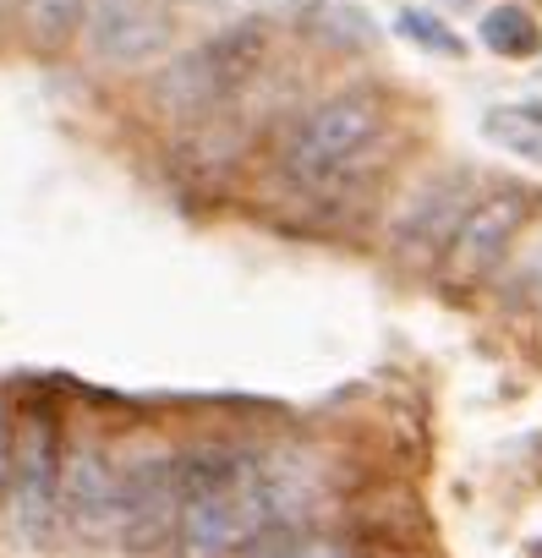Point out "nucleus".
Segmentation results:
<instances>
[{
    "instance_id": "1",
    "label": "nucleus",
    "mask_w": 542,
    "mask_h": 558,
    "mask_svg": "<svg viewBox=\"0 0 542 558\" xmlns=\"http://www.w3.org/2000/svg\"><path fill=\"white\" fill-rule=\"evenodd\" d=\"M275 61V23L268 17H236L214 28L208 39L170 50L148 72V110L176 126H197L219 110H230L252 83H263Z\"/></svg>"
},
{
    "instance_id": "2",
    "label": "nucleus",
    "mask_w": 542,
    "mask_h": 558,
    "mask_svg": "<svg viewBox=\"0 0 542 558\" xmlns=\"http://www.w3.org/2000/svg\"><path fill=\"white\" fill-rule=\"evenodd\" d=\"M395 121V99L378 83H351L335 88L324 99H313L308 110H297V121L286 126L280 148H275V170L291 192L324 186L340 170H351L362 154H373L389 137Z\"/></svg>"
},
{
    "instance_id": "3",
    "label": "nucleus",
    "mask_w": 542,
    "mask_h": 558,
    "mask_svg": "<svg viewBox=\"0 0 542 558\" xmlns=\"http://www.w3.org/2000/svg\"><path fill=\"white\" fill-rule=\"evenodd\" d=\"M275 525H297V514L280 493L275 460H268V449H257L252 465H241L236 476H219L214 487L192 493L170 553L176 558H241Z\"/></svg>"
},
{
    "instance_id": "4",
    "label": "nucleus",
    "mask_w": 542,
    "mask_h": 558,
    "mask_svg": "<svg viewBox=\"0 0 542 558\" xmlns=\"http://www.w3.org/2000/svg\"><path fill=\"white\" fill-rule=\"evenodd\" d=\"M67 422L56 405L34 400L12 411V482H7V520L23 547H45L61 531V471H67Z\"/></svg>"
},
{
    "instance_id": "5",
    "label": "nucleus",
    "mask_w": 542,
    "mask_h": 558,
    "mask_svg": "<svg viewBox=\"0 0 542 558\" xmlns=\"http://www.w3.org/2000/svg\"><path fill=\"white\" fill-rule=\"evenodd\" d=\"M542 214V192L526 186V181H498V186H482L477 203L466 208V219L455 225L444 257L433 263L438 286L444 291H487L493 268L504 263V252L515 246V235Z\"/></svg>"
},
{
    "instance_id": "6",
    "label": "nucleus",
    "mask_w": 542,
    "mask_h": 558,
    "mask_svg": "<svg viewBox=\"0 0 542 558\" xmlns=\"http://www.w3.org/2000/svg\"><path fill=\"white\" fill-rule=\"evenodd\" d=\"M192 482L181 449H154L121 460V498H116V547L132 558H154L176 542V525L186 514Z\"/></svg>"
},
{
    "instance_id": "7",
    "label": "nucleus",
    "mask_w": 542,
    "mask_h": 558,
    "mask_svg": "<svg viewBox=\"0 0 542 558\" xmlns=\"http://www.w3.org/2000/svg\"><path fill=\"white\" fill-rule=\"evenodd\" d=\"M482 192V175L455 165V170H438L427 175L389 219V257L400 268H417V274H433V263L444 257L455 225L466 219V208L477 203Z\"/></svg>"
},
{
    "instance_id": "8",
    "label": "nucleus",
    "mask_w": 542,
    "mask_h": 558,
    "mask_svg": "<svg viewBox=\"0 0 542 558\" xmlns=\"http://www.w3.org/2000/svg\"><path fill=\"white\" fill-rule=\"evenodd\" d=\"M77 39L105 72H154L176 50V17L165 0H88Z\"/></svg>"
},
{
    "instance_id": "9",
    "label": "nucleus",
    "mask_w": 542,
    "mask_h": 558,
    "mask_svg": "<svg viewBox=\"0 0 542 558\" xmlns=\"http://www.w3.org/2000/svg\"><path fill=\"white\" fill-rule=\"evenodd\" d=\"M116 498H121V454L105 438L67 444L61 531H72L77 542H110L116 536Z\"/></svg>"
},
{
    "instance_id": "10",
    "label": "nucleus",
    "mask_w": 542,
    "mask_h": 558,
    "mask_svg": "<svg viewBox=\"0 0 542 558\" xmlns=\"http://www.w3.org/2000/svg\"><path fill=\"white\" fill-rule=\"evenodd\" d=\"M487 291L498 307L509 313H526V307H542V214L515 235V246L504 252V263L493 268Z\"/></svg>"
},
{
    "instance_id": "11",
    "label": "nucleus",
    "mask_w": 542,
    "mask_h": 558,
    "mask_svg": "<svg viewBox=\"0 0 542 558\" xmlns=\"http://www.w3.org/2000/svg\"><path fill=\"white\" fill-rule=\"evenodd\" d=\"M83 7H88V0H17L12 28H17V39H23L34 56L56 61V56H67V50L77 45V34H83Z\"/></svg>"
},
{
    "instance_id": "12",
    "label": "nucleus",
    "mask_w": 542,
    "mask_h": 558,
    "mask_svg": "<svg viewBox=\"0 0 542 558\" xmlns=\"http://www.w3.org/2000/svg\"><path fill=\"white\" fill-rule=\"evenodd\" d=\"M302 34H313L324 50H335V56H368L384 34H378V23L362 12V7H351V0H318V7L302 17Z\"/></svg>"
},
{
    "instance_id": "13",
    "label": "nucleus",
    "mask_w": 542,
    "mask_h": 558,
    "mask_svg": "<svg viewBox=\"0 0 542 558\" xmlns=\"http://www.w3.org/2000/svg\"><path fill=\"white\" fill-rule=\"evenodd\" d=\"M477 39H482V50L498 56V61H531V56H542V23H537V12L515 7V0L482 12Z\"/></svg>"
},
{
    "instance_id": "14",
    "label": "nucleus",
    "mask_w": 542,
    "mask_h": 558,
    "mask_svg": "<svg viewBox=\"0 0 542 558\" xmlns=\"http://www.w3.org/2000/svg\"><path fill=\"white\" fill-rule=\"evenodd\" d=\"M482 137L526 165H542V99H520V105H493L482 116Z\"/></svg>"
},
{
    "instance_id": "15",
    "label": "nucleus",
    "mask_w": 542,
    "mask_h": 558,
    "mask_svg": "<svg viewBox=\"0 0 542 558\" xmlns=\"http://www.w3.org/2000/svg\"><path fill=\"white\" fill-rule=\"evenodd\" d=\"M395 39H406L411 50H422V56H444V61H460L466 56V39H460V28H449L438 12H427V7H400L395 12Z\"/></svg>"
},
{
    "instance_id": "16",
    "label": "nucleus",
    "mask_w": 542,
    "mask_h": 558,
    "mask_svg": "<svg viewBox=\"0 0 542 558\" xmlns=\"http://www.w3.org/2000/svg\"><path fill=\"white\" fill-rule=\"evenodd\" d=\"M7 482H12V405L0 400V504H7Z\"/></svg>"
},
{
    "instance_id": "17",
    "label": "nucleus",
    "mask_w": 542,
    "mask_h": 558,
    "mask_svg": "<svg viewBox=\"0 0 542 558\" xmlns=\"http://www.w3.org/2000/svg\"><path fill=\"white\" fill-rule=\"evenodd\" d=\"M12 12H17V0H0V39L12 34Z\"/></svg>"
},
{
    "instance_id": "18",
    "label": "nucleus",
    "mask_w": 542,
    "mask_h": 558,
    "mask_svg": "<svg viewBox=\"0 0 542 558\" xmlns=\"http://www.w3.org/2000/svg\"><path fill=\"white\" fill-rule=\"evenodd\" d=\"M280 7H291V17H297V23H302V17H308V12H313V7H318V0H280Z\"/></svg>"
},
{
    "instance_id": "19",
    "label": "nucleus",
    "mask_w": 542,
    "mask_h": 558,
    "mask_svg": "<svg viewBox=\"0 0 542 558\" xmlns=\"http://www.w3.org/2000/svg\"><path fill=\"white\" fill-rule=\"evenodd\" d=\"M192 7H203V12H214V7H225V0H192Z\"/></svg>"
},
{
    "instance_id": "20",
    "label": "nucleus",
    "mask_w": 542,
    "mask_h": 558,
    "mask_svg": "<svg viewBox=\"0 0 542 558\" xmlns=\"http://www.w3.org/2000/svg\"><path fill=\"white\" fill-rule=\"evenodd\" d=\"M444 7H471V0H444Z\"/></svg>"
}]
</instances>
